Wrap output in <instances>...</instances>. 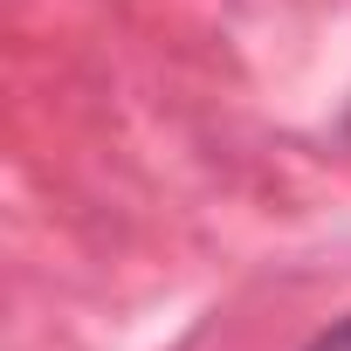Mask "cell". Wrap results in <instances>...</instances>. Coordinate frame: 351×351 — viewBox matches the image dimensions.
Listing matches in <instances>:
<instances>
[{
	"mask_svg": "<svg viewBox=\"0 0 351 351\" xmlns=\"http://www.w3.org/2000/svg\"><path fill=\"white\" fill-rule=\"evenodd\" d=\"M310 351H351V317H344V324H337V330H324V337H317V344H310Z\"/></svg>",
	"mask_w": 351,
	"mask_h": 351,
	"instance_id": "6da1fadb",
	"label": "cell"
}]
</instances>
